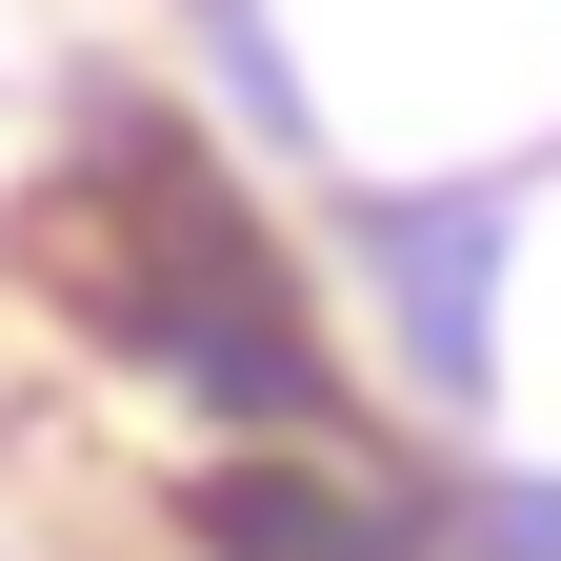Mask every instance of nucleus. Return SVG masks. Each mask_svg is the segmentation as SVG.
<instances>
[{"label":"nucleus","mask_w":561,"mask_h":561,"mask_svg":"<svg viewBox=\"0 0 561 561\" xmlns=\"http://www.w3.org/2000/svg\"><path fill=\"white\" fill-rule=\"evenodd\" d=\"M381 261H401L421 362H442V381H481V261H502V201H381Z\"/></svg>","instance_id":"nucleus-2"},{"label":"nucleus","mask_w":561,"mask_h":561,"mask_svg":"<svg viewBox=\"0 0 561 561\" xmlns=\"http://www.w3.org/2000/svg\"><path fill=\"white\" fill-rule=\"evenodd\" d=\"M221 561H421V502H401V481L261 461V481H221Z\"/></svg>","instance_id":"nucleus-1"}]
</instances>
